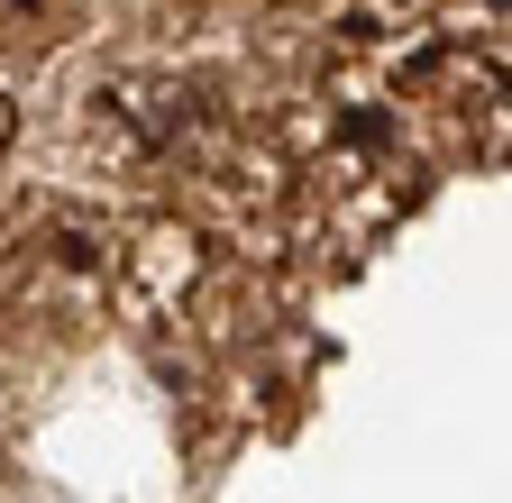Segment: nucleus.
Masks as SVG:
<instances>
[{
	"label": "nucleus",
	"mask_w": 512,
	"mask_h": 503,
	"mask_svg": "<svg viewBox=\"0 0 512 503\" xmlns=\"http://www.w3.org/2000/svg\"><path fill=\"white\" fill-rule=\"evenodd\" d=\"M0 147H10V101H0Z\"/></svg>",
	"instance_id": "obj_1"
}]
</instances>
